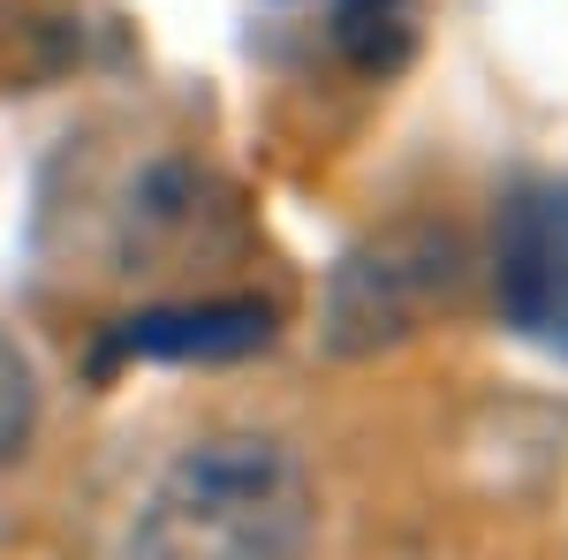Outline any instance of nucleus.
Returning a JSON list of instances; mask_svg holds the SVG:
<instances>
[{
    "instance_id": "nucleus-4",
    "label": "nucleus",
    "mask_w": 568,
    "mask_h": 560,
    "mask_svg": "<svg viewBox=\"0 0 568 560\" xmlns=\"http://www.w3.org/2000/svg\"><path fill=\"white\" fill-rule=\"evenodd\" d=\"M334 39H342V53H349V69L387 77V69L409 61L417 0H334Z\"/></svg>"
},
{
    "instance_id": "nucleus-5",
    "label": "nucleus",
    "mask_w": 568,
    "mask_h": 560,
    "mask_svg": "<svg viewBox=\"0 0 568 560\" xmlns=\"http://www.w3.org/2000/svg\"><path fill=\"white\" fill-rule=\"evenodd\" d=\"M39 425V387H31V364L16 356V342H0V470L31 447Z\"/></svg>"
},
{
    "instance_id": "nucleus-2",
    "label": "nucleus",
    "mask_w": 568,
    "mask_h": 560,
    "mask_svg": "<svg viewBox=\"0 0 568 560\" xmlns=\"http://www.w3.org/2000/svg\"><path fill=\"white\" fill-rule=\"evenodd\" d=\"M500 318L538 348L568 356V182H524L493 227Z\"/></svg>"
},
{
    "instance_id": "nucleus-1",
    "label": "nucleus",
    "mask_w": 568,
    "mask_h": 560,
    "mask_svg": "<svg viewBox=\"0 0 568 560\" xmlns=\"http://www.w3.org/2000/svg\"><path fill=\"white\" fill-rule=\"evenodd\" d=\"M311 477L265 431L182 447L144 492L130 560H296L311 538Z\"/></svg>"
},
{
    "instance_id": "nucleus-3",
    "label": "nucleus",
    "mask_w": 568,
    "mask_h": 560,
    "mask_svg": "<svg viewBox=\"0 0 568 560\" xmlns=\"http://www.w3.org/2000/svg\"><path fill=\"white\" fill-rule=\"evenodd\" d=\"M273 334L258 303H205V310H175V318H136L122 348L136 356H235V348H258Z\"/></svg>"
}]
</instances>
